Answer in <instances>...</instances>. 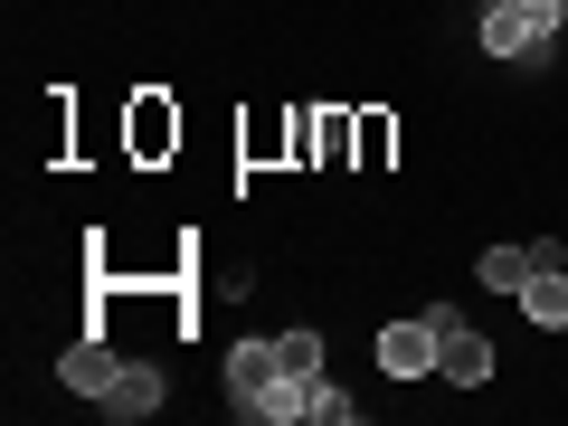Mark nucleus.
Segmentation results:
<instances>
[{"label":"nucleus","instance_id":"2eb2a0df","mask_svg":"<svg viewBox=\"0 0 568 426\" xmlns=\"http://www.w3.org/2000/svg\"><path fill=\"white\" fill-rule=\"evenodd\" d=\"M484 10H530V20H540V0H484Z\"/></svg>","mask_w":568,"mask_h":426},{"label":"nucleus","instance_id":"6e6552de","mask_svg":"<svg viewBox=\"0 0 568 426\" xmlns=\"http://www.w3.org/2000/svg\"><path fill=\"white\" fill-rule=\"evenodd\" d=\"M171 142H181V114H171L162 95H142V104H133V152H142V162H162Z\"/></svg>","mask_w":568,"mask_h":426},{"label":"nucleus","instance_id":"ddd939ff","mask_svg":"<svg viewBox=\"0 0 568 426\" xmlns=\"http://www.w3.org/2000/svg\"><path fill=\"white\" fill-rule=\"evenodd\" d=\"M388 142H398V133H388V114H361V152H351V162L379 171V162H388Z\"/></svg>","mask_w":568,"mask_h":426},{"label":"nucleus","instance_id":"4468645a","mask_svg":"<svg viewBox=\"0 0 568 426\" xmlns=\"http://www.w3.org/2000/svg\"><path fill=\"white\" fill-rule=\"evenodd\" d=\"M540 20H549V29H568V0H540Z\"/></svg>","mask_w":568,"mask_h":426},{"label":"nucleus","instance_id":"f03ea898","mask_svg":"<svg viewBox=\"0 0 568 426\" xmlns=\"http://www.w3.org/2000/svg\"><path fill=\"white\" fill-rule=\"evenodd\" d=\"M436 379H446V388H484V379H493V342H484L474 323L436 332Z\"/></svg>","mask_w":568,"mask_h":426},{"label":"nucleus","instance_id":"7ed1b4c3","mask_svg":"<svg viewBox=\"0 0 568 426\" xmlns=\"http://www.w3.org/2000/svg\"><path fill=\"white\" fill-rule=\"evenodd\" d=\"M152 407H162V369H152V361H123V369H114V388L95 398V417L133 426V417H152Z\"/></svg>","mask_w":568,"mask_h":426},{"label":"nucleus","instance_id":"f8f14e48","mask_svg":"<svg viewBox=\"0 0 568 426\" xmlns=\"http://www.w3.org/2000/svg\"><path fill=\"white\" fill-rule=\"evenodd\" d=\"M351 417H361V398H342L332 379H313V426H351Z\"/></svg>","mask_w":568,"mask_h":426},{"label":"nucleus","instance_id":"0eeeda50","mask_svg":"<svg viewBox=\"0 0 568 426\" xmlns=\"http://www.w3.org/2000/svg\"><path fill=\"white\" fill-rule=\"evenodd\" d=\"M521 313L540 332H568V265H530V284H521Z\"/></svg>","mask_w":568,"mask_h":426},{"label":"nucleus","instance_id":"9d476101","mask_svg":"<svg viewBox=\"0 0 568 426\" xmlns=\"http://www.w3.org/2000/svg\"><path fill=\"white\" fill-rule=\"evenodd\" d=\"M530 265H540V246H484V265H474V275H484V294H521Z\"/></svg>","mask_w":568,"mask_h":426},{"label":"nucleus","instance_id":"1a4fd4ad","mask_svg":"<svg viewBox=\"0 0 568 426\" xmlns=\"http://www.w3.org/2000/svg\"><path fill=\"white\" fill-rule=\"evenodd\" d=\"M351 152H361V114H342V104H323V114H313V162H351Z\"/></svg>","mask_w":568,"mask_h":426},{"label":"nucleus","instance_id":"423d86ee","mask_svg":"<svg viewBox=\"0 0 568 426\" xmlns=\"http://www.w3.org/2000/svg\"><path fill=\"white\" fill-rule=\"evenodd\" d=\"M114 369H123V361H114L104 342H67V351H58V379L77 388V398H104V388H114Z\"/></svg>","mask_w":568,"mask_h":426},{"label":"nucleus","instance_id":"9b49d317","mask_svg":"<svg viewBox=\"0 0 568 426\" xmlns=\"http://www.w3.org/2000/svg\"><path fill=\"white\" fill-rule=\"evenodd\" d=\"M284 379H323V332H284Z\"/></svg>","mask_w":568,"mask_h":426},{"label":"nucleus","instance_id":"f257e3e1","mask_svg":"<svg viewBox=\"0 0 568 426\" xmlns=\"http://www.w3.org/2000/svg\"><path fill=\"white\" fill-rule=\"evenodd\" d=\"M474 39H484L493 58H511V67H549V39H559V29L530 20V10H484V20H474Z\"/></svg>","mask_w":568,"mask_h":426},{"label":"nucleus","instance_id":"39448f33","mask_svg":"<svg viewBox=\"0 0 568 426\" xmlns=\"http://www.w3.org/2000/svg\"><path fill=\"white\" fill-rule=\"evenodd\" d=\"M275 379H284V351H275V342H237V351H227V388H237V417H246V407H256Z\"/></svg>","mask_w":568,"mask_h":426},{"label":"nucleus","instance_id":"20e7f679","mask_svg":"<svg viewBox=\"0 0 568 426\" xmlns=\"http://www.w3.org/2000/svg\"><path fill=\"white\" fill-rule=\"evenodd\" d=\"M379 369L388 379H426V369H436V323H426V313L417 323H388L379 332Z\"/></svg>","mask_w":568,"mask_h":426}]
</instances>
